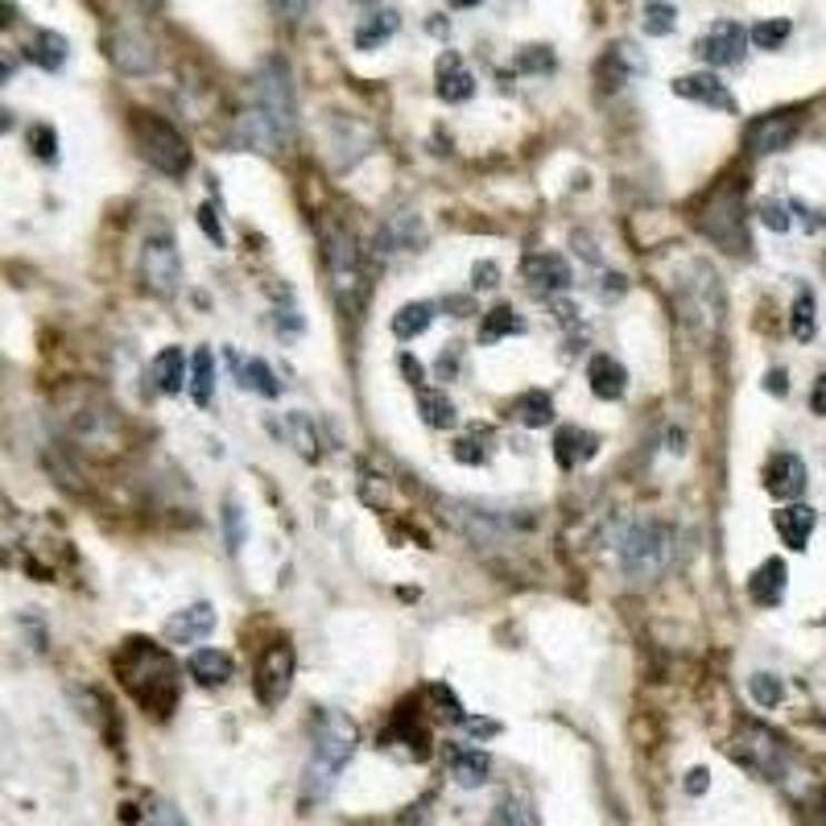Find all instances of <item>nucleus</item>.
Masks as SVG:
<instances>
[{
  "mask_svg": "<svg viewBox=\"0 0 826 826\" xmlns=\"http://www.w3.org/2000/svg\"><path fill=\"white\" fill-rule=\"evenodd\" d=\"M435 322V306L430 302H406L397 315H392V335L401 339V344H409V339H418L426 327Z\"/></svg>",
  "mask_w": 826,
  "mask_h": 826,
  "instance_id": "nucleus-33",
  "label": "nucleus"
},
{
  "mask_svg": "<svg viewBox=\"0 0 826 826\" xmlns=\"http://www.w3.org/2000/svg\"><path fill=\"white\" fill-rule=\"evenodd\" d=\"M364 4H368V0H364Z\"/></svg>",
  "mask_w": 826,
  "mask_h": 826,
  "instance_id": "nucleus-61",
  "label": "nucleus"
},
{
  "mask_svg": "<svg viewBox=\"0 0 826 826\" xmlns=\"http://www.w3.org/2000/svg\"><path fill=\"white\" fill-rule=\"evenodd\" d=\"M467 727H471L476 736H496V732H500V727H496V724H484V719H471V724H467Z\"/></svg>",
  "mask_w": 826,
  "mask_h": 826,
  "instance_id": "nucleus-53",
  "label": "nucleus"
},
{
  "mask_svg": "<svg viewBox=\"0 0 826 826\" xmlns=\"http://www.w3.org/2000/svg\"><path fill=\"white\" fill-rule=\"evenodd\" d=\"M252 108L273 125V132L281 141H290L293 125H298V117H293V88H290V71L277 59L265 62L261 71H257V79H252Z\"/></svg>",
  "mask_w": 826,
  "mask_h": 826,
  "instance_id": "nucleus-6",
  "label": "nucleus"
},
{
  "mask_svg": "<svg viewBox=\"0 0 826 826\" xmlns=\"http://www.w3.org/2000/svg\"><path fill=\"white\" fill-rule=\"evenodd\" d=\"M554 315H558V322H566V327H570V322H575V315H579V310H575V306H570V302H554Z\"/></svg>",
  "mask_w": 826,
  "mask_h": 826,
  "instance_id": "nucleus-52",
  "label": "nucleus"
},
{
  "mask_svg": "<svg viewBox=\"0 0 826 826\" xmlns=\"http://www.w3.org/2000/svg\"><path fill=\"white\" fill-rule=\"evenodd\" d=\"M228 360H232L236 377H240V385H245V389L261 392V397H277V392H281V385H277V377H273V368H269L261 356H252V360H240L236 351H228Z\"/></svg>",
  "mask_w": 826,
  "mask_h": 826,
  "instance_id": "nucleus-26",
  "label": "nucleus"
},
{
  "mask_svg": "<svg viewBox=\"0 0 826 826\" xmlns=\"http://www.w3.org/2000/svg\"><path fill=\"white\" fill-rule=\"evenodd\" d=\"M397 26H401V17L392 13V9L364 17L360 26H356V50H377V46H385L392 33H397Z\"/></svg>",
  "mask_w": 826,
  "mask_h": 826,
  "instance_id": "nucleus-31",
  "label": "nucleus"
},
{
  "mask_svg": "<svg viewBox=\"0 0 826 826\" xmlns=\"http://www.w3.org/2000/svg\"><path fill=\"white\" fill-rule=\"evenodd\" d=\"M0 563H4V554H0Z\"/></svg>",
  "mask_w": 826,
  "mask_h": 826,
  "instance_id": "nucleus-60",
  "label": "nucleus"
},
{
  "mask_svg": "<svg viewBox=\"0 0 826 826\" xmlns=\"http://www.w3.org/2000/svg\"><path fill=\"white\" fill-rule=\"evenodd\" d=\"M674 96L695 100L703 108H715V112H736V96L715 74H681V79H674Z\"/></svg>",
  "mask_w": 826,
  "mask_h": 826,
  "instance_id": "nucleus-18",
  "label": "nucleus"
},
{
  "mask_svg": "<svg viewBox=\"0 0 826 826\" xmlns=\"http://www.w3.org/2000/svg\"><path fill=\"white\" fill-rule=\"evenodd\" d=\"M695 277L698 281H686V293H681V315L686 322L703 327V335H710L724 322V286L707 265H695Z\"/></svg>",
  "mask_w": 826,
  "mask_h": 826,
  "instance_id": "nucleus-9",
  "label": "nucleus"
},
{
  "mask_svg": "<svg viewBox=\"0 0 826 826\" xmlns=\"http://www.w3.org/2000/svg\"><path fill=\"white\" fill-rule=\"evenodd\" d=\"M512 418L521 421V426H529V430H541V426H550V421H554L550 392H541V389L521 392V397L512 401Z\"/></svg>",
  "mask_w": 826,
  "mask_h": 826,
  "instance_id": "nucleus-30",
  "label": "nucleus"
},
{
  "mask_svg": "<svg viewBox=\"0 0 826 826\" xmlns=\"http://www.w3.org/2000/svg\"><path fill=\"white\" fill-rule=\"evenodd\" d=\"M455 459H459V464H484V459H488V447H479L476 435L459 438V442H455Z\"/></svg>",
  "mask_w": 826,
  "mask_h": 826,
  "instance_id": "nucleus-45",
  "label": "nucleus"
},
{
  "mask_svg": "<svg viewBox=\"0 0 826 826\" xmlns=\"http://www.w3.org/2000/svg\"><path fill=\"white\" fill-rule=\"evenodd\" d=\"M67 54H71V46H67V38L54 30H38L30 38V46H26V59L38 62L42 71H62Z\"/></svg>",
  "mask_w": 826,
  "mask_h": 826,
  "instance_id": "nucleus-25",
  "label": "nucleus"
},
{
  "mask_svg": "<svg viewBox=\"0 0 826 826\" xmlns=\"http://www.w3.org/2000/svg\"><path fill=\"white\" fill-rule=\"evenodd\" d=\"M707 777H710L707 768H690V773H686V789H690V794H707Z\"/></svg>",
  "mask_w": 826,
  "mask_h": 826,
  "instance_id": "nucleus-48",
  "label": "nucleus"
},
{
  "mask_svg": "<svg viewBox=\"0 0 826 826\" xmlns=\"http://www.w3.org/2000/svg\"><path fill=\"white\" fill-rule=\"evenodd\" d=\"M789 21L785 17H773V21H756L753 30H748V42L760 46V50H782V42L789 38Z\"/></svg>",
  "mask_w": 826,
  "mask_h": 826,
  "instance_id": "nucleus-37",
  "label": "nucleus"
},
{
  "mask_svg": "<svg viewBox=\"0 0 826 826\" xmlns=\"http://www.w3.org/2000/svg\"><path fill=\"white\" fill-rule=\"evenodd\" d=\"M814 508L810 505H789L782 508V512H773V525H777V534H782V541L789 546V550H806V541H810L814 534Z\"/></svg>",
  "mask_w": 826,
  "mask_h": 826,
  "instance_id": "nucleus-23",
  "label": "nucleus"
},
{
  "mask_svg": "<svg viewBox=\"0 0 826 826\" xmlns=\"http://www.w3.org/2000/svg\"><path fill=\"white\" fill-rule=\"evenodd\" d=\"M356 724L339 710H327L319 724V736H315V756H310V768H306V794L310 797H327L331 785L339 782V773L348 768V760L356 756Z\"/></svg>",
  "mask_w": 826,
  "mask_h": 826,
  "instance_id": "nucleus-2",
  "label": "nucleus"
},
{
  "mask_svg": "<svg viewBox=\"0 0 826 826\" xmlns=\"http://www.w3.org/2000/svg\"><path fill=\"white\" fill-rule=\"evenodd\" d=\"M595 447H599V438L591 435V430H583V426H563L558 435H554V459H558V467H579L587 464L595 455Z\"/></svg>",
  "mask_w": 826,
  "mask_h": 826,
  "instance_id": "nucleus-22",
  "label": "nucleus"
},
{
  "mask_svg": "<svg viewBox=\"0 0 826 826\" xmlns=\"http://www.w3.org/2000/svg\"><path fill=\"white\" fill-rule=\"evenodd\" d=\"M748 690H753V698L760 703V707H777V703L785 698L782 678H773V674H756V678L748 681Z\"/></svg>",
  "mask_w": 826,
  "mask_h": 826,
  "instance_id": "nucleus-41",
  "label": "nucleus"
},
{
  "mask_svg": "<svg viewBox=\"0 0 826 826\" xmlns=\"http://www.w3.org/2000/svg\"><path fill=\"white\" fill-rule=\"evenodd\" d=\"M9 74H13V62H9V59H4V54H0V88L9 83Z\"/></svg>",
  "mask_w": 826,
  "mask_h": 826,
  "instance_id": "nucleus-56",
  "label": "nucleus"
},
{
  "mask_svg": "<svg viewBox=\"0 0 826 826\" xmlns=\"http://www.w3.org/2000/svg\"><path fill=\"white\" fill-rule=\"evenodd\" d=\"M756 216H760V223H765L768 232H789L794 228V207L777 203V199H765V203L756 207Z\"/></svg>",
  "mask_w": 826,
  "mask_h": 826,
  "instance_id": "nucleus-39",
  "label": "nucleus"
},
{
  "mask_svg": "<svg viewBox=\"0 0 826 826\" xmlns=\"http://www.w3.org/2000/svg\"><path fill=\"white\" fill-rule=\"evenodd\" d=\"M768 392H785V372H768Z\"/></svg>",
  "mask_w": 826,
  "mask_h": 826,
  "instance_id": "nucleus-54",
  "label": "nucleus"
},
{
  "mask_svg": "<svg viewBox=\"0 0 826 826\" xmlns=\"http://www.w3.org/2000/svg\"><path fill=\"white\" fill-rule=\"evenodd\" d=\"M765 488L777 500H797V496L806 492V464H802V455H794V450L773 455L765 467Z\"/></svg>",
  "mask_w": 826,
  "mask_h": 826,
  "instance_id": "nucleus-16",
  "label": "nucleus"
},
{
  "mask_svg": "<svg viewBox=\"0 0 826 826\" xmlns=\"http://www.w3.org/2000/svg\"><path fill=\"white\" fill-rule=\"evenodd\" d=\"M810 406H814V414H823V418H826V377H818V385H814Z\"/></svg>",
  "mask_w": 826,
  "mask_h": 826,
  "instance_id": "nucleus-51",
  "label": "nucleus"
},
{
  "mask_svg": "<svg viewBox=\"0 0 826 826\" xmlns=\"http://www.w3.org/2000/svg\"><path fill=\"white\" fill-rule=\"evenodd\" d=\"M281 435L290 438L293 442V450L302 455V459H319L322 455V442H319V426L315 421L306 418V414H286V421H281Z\"/></svg>",
  "mask_w": 826,
  "mask_h": 826,
  "instance_id": "nucleus-29",
  "label": "nucleus"
},
{
  "mask_svg": "<svg viewBox=\"0 0 826 826\" xmlns=\"http://www.w3.org/2000/svg\"><path fill=\"white\" fill-rule=\"evenodd\" d=\"M223 521H228V550H240V541H245V529H240V508L228 505Z\"/></svg>",
  "mask_w": 826,
  "mask_h": 826,
  "instance_id": "nucleus-46",
  "label": "nucleus"
},
{
  "mask_svg": "<svg viewBox=\"0 0 826 826\" xmlns=\"http://www.w3.org/2000/svg\"><path fill=\"white\" fill-rule=\"evenodd\" d=\"M512 71H517V74L554 71V54H550V46H525L521 54L512 59Z\"/></svg>",
  "mask_w": 826,
  "mask_h": 826,
  "instance_id": "nucleus-40",
  "label": "nucleus"
},
{
  "mask_svg": "<svg viewBox=\"0 0 826 826\" xmlns=\"http://www.w3.org/2000/svg\"><path fill=\"white\" fill-rule=\"evenodd\" d=\"M322 257H327V273H331V293L344 315H360L364 298H368V273L360 261V245L348 228L327 223L322 228Z\"/></svg>",
  "mask_w": 826,
  "mask_h": 826,
  "instance_id": "nucleus-3",
  "label": "nucleus"
},
{
  "mask_svg": "<svg viewBox=\"0 0 826 826\" xmlns=\"http://www.w3.org/2000/svg\"><path fill=\"white\" fill-rule=\"evenodd\" d=\"M9 125H13V117H9V112H0V132L9 129Z\"/></svg>",
  "mask_w": 826,
  "mask_h": 826,
  "instance_id": "nucleus-58",
  "label": "nucleus"
},
{
  "mask_svg": "<svg viewBox=\"0 0 826 826\" xmlns=\"http://www.w3.org/2000/svg\"><path fill=\"white\" fill-rule=\"evenodd\" d=\"M744 50H748V30L736 21H715L695 42V54L710 67H736L744 62Z\"/></svg>",
  "mask_w": 826,
  "mask_h": 826,
  "instance_id": "nucleus-11",
  "label": "nucleus"
},
{
  "mask_svg": "<svg viewBox=\"0 0 826 826\" xmlns=\"http://www.w3.org/2000/svg\"><path fill=\"white\" fill-rule=\"evenodd\" d=\"M149 377L158 380L161 392H178L182 385H187V356H182V348H166L153 360V368H149Z\"/></svg>",
  "mask_w": 826,
  "mask_h": 826,
  "instance_id": "nucleus-32",
  "label": "nucleus"
},
{
  "mask_svg": "<svg viewBox=\"0 0 826 826\" xmlns=\"http://www.w3.org/2000/svg\"><path fill=\"white\" fill-rule=\"evenodd\" d=\"M401 372L409 377V385H414V389H418L421 380H426V368H421V364L414 360V356H401Z\"/></svg>",
  "mask_w": 826,
  "mask_h": 826,
  "instance_id": "nucleus-47",
  "label": "nucleus"
},
{
  "mask_svg": "<svg viewBox=\"0 0 826 826\" xmlns=\"http://www.w3.org/2000/svg\"><path fill=\"white\" fill-rule=\"evenodd\" d=\"M785 579H789V570H785L782 558H768V563L756 566L753 579H748L753 604H760V608H777V604L785 599Z\"/></svg>",
  "mask_w": 826,
  "mask_h": 826,
  "instance_id": "nucleus-20",
  "label": "nucleus"
},
{
  "mask_svg": "<svg viewBox=\"0 0 826 826\" xmlns=\"http://www.w3.org/2000/svg\"><path fill=\"white\" fill-rule=\"evenodd\" d=\"M211 628H216V608L211 604H190V608L175 611L166 620V640L170 645H199V640L211 637Z\"/></svg>",
  "mask_w": 826,
  "mask_h": 826,
  "instance_id": "nucleus-17",
  "label": "nucleus"
},
{
  "mask_svg": "<svg viewBox=\"0 0 826 826\" xmlns=\"http://www.w3.org/2000/svg\"><path fill=\"white\" fill-rule=\"evenodd\" d=\"M30 149H33V158H42V161L59 158V137H54V129H50V125H33Z\"/></svg>",
  "mask_w": 826,
  "mask_h": 826,
  "instance_id": "nucleus-42",
  "label": "nucleus"
},
{
  "mask_svg": "<svg viewBox=\"0 0 826 826\" xmlns=\"http://www.w3.org/2000/svg\"><path fill=\"white\" fill-rule=\"evenodd\" d=\"M273 4H277V9H281L286 17H290V21H298V17L306 13V4H310V0H273Z\"/></svg>",
  "mask_w": 826,
  "mask_h": 826,
  "instance_id": "nucleus-49",
  "label": "nucleus"
},
{
  "mask_svg": "<svg viewBox=\"0 0 826 826\" xmlns=\"http://www.w3.org/2000/svg\"><path fill=\"white\" fill-rule=\"evenodd\" d=\"M789 331H794L797 344H810L814 331H818V315H814V293L797 290L794 315H789Z\"/></svg>",
  "mask_w": 826,
  "mask_h": 826,
  "instance_id": "nucleus-36",
  "label": "nucleus"
},
{
  "mask_svg": "<svg viewBox=\"0 0 826 826\" xmlns=\"http://www.w3.org/2000/svg\"><path fill=\"white\" fill-rule=\"evenodd\" d=\"M447 4H450V9H476L479 0H447Z\"/></svg>",
  "mask_w": 826,
  "mask_h": 826,
  "instance_id": "nucleus-57",
  "label": "nucleus"
},
{
  "mask_svg": "<svg viewBox=\"0 0 826 826\" xmlns=\"http://www.w3.org/2000/svg\"><path fill=\"white\" fill-rule=\"evenodd\" d=\"M117 674L149 715H170L178 707V666L170 661V653L153 645V640L132 637L125 649L117 653Z\"/></svg>",
  "mask_w": 826,
  "mask_h": 826,
  "instance_id": "nucleus-1",
  "label": "nucleus"
},
{
  "mask_svg": "<svg viewBox=\"0 0 826 826\" xmlns=\"http://www.w3.org/2000/svg\"><path fill=\"white\" fill-rule=\"evenodd\" d=\"M435 91H438V100H447V103H464V100H471V96H476V79H471V71H467L464 54H455V50L438 54Z\"/></svg>",
  "mask_w": 826,
  "mask_h": 826,
  "instance_id": "nucleus-15",
  "label": "nucleus"
},
{
  "mask_svg": "<svg viewBox=\"0 0 826 826\" xmlns=\"http://www.w3.org/2000/svg\"><path fill=\"white\" fill-rule=\"evenodd\" d=\"M236 674V661L232 653L223 649H199L190 653V678L199 681V686H223V681Z\"/></svg>",
  "mask_w": 826,
  "mask_h": 826,
  "instance_id": "nucleus-24",
  "label": "nucleus"
},
{
  "mask_svg": "<svg viewBox=\"0 0 826 826\" xmlns=\"http://www.w3.org/2000/svg\"><path fill=\"white\" fill-rule=\"evenodd\" d=\"M471 277H476V286H496V265L492 261H479L476 273H471Z\"/></svg>",
  "mask_w": 826,
  "mask_h": 826,
  "instance_id": "nucleus-50",
  "label": "nucleus"
},
{
  "mask_svg": "<svg viewBox=\"0 0 826 826\" xmlns=\"http://www.w3.org/2000/svg\"><path fill=\"white\" fill-rule=\"evenodd\" d=\"M141 4H161V0H141Z\"/></svg>",
  "mask_w": 826,
  "mask_h": 826,
  "instance_id": "nucleus-59",
  "label": "nucleus"
},
{
  "mask_svg": "<svg viewBox=\"0 0 826 826\" xmlns=\"http://www.w3.org/2000/svg\"><path fill=\"white\" fill-rule=\"evenodd\" d=\"M703 232L724 245L727 252H748V228H744V199H739V187L715 190V199L703 207Z\"/></svg>",
  "mask_w": 826,
  "mask_h": 826,
  "instance_id": "nucleus-7",
  "label": "nucleus"
},
{
  "mask_svg": "<svg viewBox=\"0 0 826 826\" xmlns=\"http://www.w3.org/2000/svg\"><path fill=\"white\" fill-rule=\"evenodd\" d=\"M211 389H216V356L207 348H199L190 356V397L199 406H211Z\"/></svg>",
  "mask_w": 826,
  "mask_h": 826,
  "instance_id": "nucleus-34",
  "label": "nucleus"
},
{
  "mask_svg": "<svg viewBox=\"0 0 826 826\" xmlns=\"http://www.w3.org/2000/svg\"><path fill=\"white\" fill-rule=\"evenodd\" d=\"M521 273L537 298H554V293L570 290V265H566L558 252H537V257H529Z\"/></svg>",
  "mask_w": 826,
  "mask_h": 826,
  "instance_id": "nucleus-14",
  "label": "nucleus"
},
{
  "mask_svg": "<svg viewBox=\"0 0 826 826\" xmlns=\"http://www.w3.org/2000/svg\"><path fill=\"white\" fill-rule=\"evenodd\" d=\"M199 228L207 232V240H211V245L223 248V240H228V236H223V223L216 219V207H211V203L199 207Z\"/></svg>",
  "mask_w": 826,
  "mask_h": 826,
  "instance_id": "nucleus-44",
  "label": "nucleus"
},
{
  "mask_svg": "<svg viewBox=\"0 0 826 826\" xmlns=\"http://www.w3.org/2000/svg\"><path fill=\"white\" fill-rule=\"evenodd\" d=\"M674 558V534L661 521H645L624 537L620 566L628 579H657Z\"/></svg>",
  "mask_w": 826,
  "mask_h": 826,
  "instance_id": "nucleus-5",
  "label": "nucleus"
},
{
  "mask_svg": "<svg viewBox=\"0 0 826 826\" xmlns=\"http://www.w3.org/2000/svg\"><path fill=\"white\" fill-rule=\"evenodd\" d=\"M290 681H293V645L277 640V645L265 649L261 669H257V695H261L265 707H277L281 698L290 695Z\"/></svg>",
  "mask_w": 826,
  "mask_h": 826,
  "instance_id": "nucleus-12",
  "label": "nucleus"
},
{
  "mask_svg": "<svg viewBox=\"0 0 826 826\" xmlns=\"http://www.w3.org/2000/svg\"><path fill=\"white\" fill-rule=\"evenodd\" d=\"M141 281L153 298H175L182 286V257L170 232H153L141 248Z\"/></svg>",
  "mask_w": 826,
  "mask_h": 826,
  "instance_id": "nucleus-8",
  "label": "nucleus"
},
{
  "mask_svg": "<svg viewBox=\"0 0 826 826\" xmlns=\"http://www.w3.org/2000/svg\"><path fill=\"white\" fill-rule=\"evenodd\" d=\"M426 695H430V703L438 707V715H442V719H464V703H459V695H455V690H447V686H430Z\"/></svg>",
  "mask_w": 826,
  "mask_h": 826,
  "instance_id": "nucleus-43",
  "label": "nucleus"
},
{
  "mask_svg": "<svg viewBox=\"0 0 826 826\" xmlns=\"http://www.w3.org/2000/svg\"><path fill=\"white\" fill-rule=\"evenodd\" d=\"M669 30H674V4L649 0V4H645V33H649V38H666Z\"/></svg>",
  "mask_w": 826,
  "mask_h": 826,
  "instance_id": "nucleus-38",
  "label": "nucleus"
},
{
  "mask_svg": "<svg viewBox=\"0 0 826 826\" xmlns=\"http://www.w3.org/2000/svg\"><path fill=\"white\" fill-rule=\"evenodd\" d=\"M418 414H421V421L435 426V430H450V426L459 421V409H455V401H450L447 392L426 389V385H418Z\"/></svg>",
  "mask_w": 826,
  "mask_h": 826,
  "instance_id": "nucleus-27",
  "label": "nucleus"
},
{
  "mask_svg": "<svg viewBox=\"0 0 826 826\" xmlns=\"http://www.w3.org/2000/svg\"><path fill=\"white\" fill-rule=\"evenodd\" d=\"M797 129H802V117H797V112H768V117L748 125L744 141H748L753 153H782V149H789Z\"/></svg>",
  "mask_w": 826,
  "mask_h": 826,
  "instance_id": "nucleus-13",
  "label": "nucleus"
},
{
  "mask_svg": "<svg viewBox=\"0 0 826 826\" xmlns=\"http://www.w3.org/2000/svg\"><path fill=\"white\" fill-rule=\"evenodd\" d=\"M488 756L484 753H455L450 756V777H455V785H464V789H479V785L488 782Z\"/></svg>",
  "mask_w": 826,
  "mask_h": 826,
  "instance_id": "nucleus-35",
  "label": "nucleus"
},
{
  "mask_svg": "<svg viewBox=\"0 0 826 826\" xmlns=\"http://www.w3.org/2000/svg\"><path fill=\"white\" fill-rule=\"evenodd\" d=\"M587 380H591V392L599 401H620L624 389H628V372H624V364L616 356H591Z\"/></svg>",
  "mask_w": 826,
  "mask_h": 826,
  "instance_id": "nucleus-21",
  "label": "nucleus"
},
{
  "mask_svg": "<svg viewBox=\"0 0 826 826\" xmlns=\"http://www.w3.org/2000/svg\"><path fill=\"white\" fill-rule=\"evenodd\" d=\"M521 331H525V319L512 306H492V310L484 315V322H479V344L492 348V344H500L508 335H521Z\"/></svg>",
  "mask_w": 826,
  "mask_h": 826,
  "instance_id": "nucleus-28",
  "label": "nucleus"
},
{
  "mask_svg": "<svg viewBox=\"0 0 826 826\" xmlns=\"http://www.w3.org/2000/svg\"><path fill=\"white\" fill-rule=\"evenodd\" d=\"M132 132H137V146L146 153V161L153 170L170 178H182L190 170V146L187 137L161 117H149V112H137L132 120Z\"/></svg>",
  "mask_w": 826,
  "mask_h": 826,
  "instance_id": "nucleus-4",
  "label": "nucleus"
},
{
  "mask_svg": "<svg viewBox=\"0 0 826 826\" xmlns=\"http://www.w3.org/2000/svg\"><path fill=\"white\" fill-rule=\"evenodd\" d=\"M112 62L125 74H149L158 67V50L141 33H120L117 42H112Z\"/></svg>",
  "mask_w": 826,
  "mask_h": 826,
  "instance_id": "nucleus-19",
  "label": "nucleus"
},
{
  "mask_svg": "<svg viewBox=\"0 0 826 826\" xmlns=\"http://www.w3.org/2000/svg\"><path fill=\"white\" fill-rule=\"evenodd\" d=\"M604 281H608V286H604V293H624V277H620V273H616V277H604Z\"/></svg>",
  "mask_w": 826,
  "mask_h": 826,
  "instance_id": "nucleus-55",
  "label": "nucleus"
},
{
  "mask_svg": "<svg viewBox=\"0 0 826 826\" xmlns=\"http://www.w3.org/2000/svg\"><path fill=\"white\" fill-rule=\"evenodd\" d=\"M736 756L744 765H753L756 773H765L768 782H782L785 773V748L782 739L765 732V727H744V736L736 739Z\"/></svg>",
  "mask_w": 826,
  "mask_h": 826,
  "instance_id": "nucleus-10",
  "label": "nucleus"
}]
</instances>
